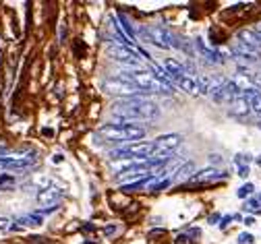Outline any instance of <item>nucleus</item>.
Wrapping results in <instances>:
<instances>
[{
  "instance_id": "f257e3e1",
  "label": "nucleus",
  "mask_w": 261,
  "mask_h": 244,
  "mask_svg": "<svg viewBox=\"0 0 261 244\" xmlns=\"http://www.w3.org/2000/svg\"><path fill=\"white\" fill-rule=\"evenodd\" d=\"M112 116L118 122H151L158 120L162 116V110L155 101L147 99V97H126V99H118L112 103Z\"/></svg>"
},
{
  "instance_id": "f03ea898",
  "label": "nucleus",
  "mask_w": 261,
  "mask_h": 244,
  "mask_svg": "<svg viewBox=\"0 0 261 244\" xmlns=\"http://www.w3.org/2000/svg\"><path fill=\"white\" fill-rule=\"evenodd\" d=\"M97 134L104 137L106 141H114V143H137V141H143V137L147 134V130L139 124H133V122H110V124H104L100 126Z\"/></svg>"
},
{
  "instance_id": "7ed1b4c3",
  "label": "nucleus",
  "mask_w": 261,
  "mask_h": 244,
  "mask_svg": "<svg viewBox=\"0 0 261 244\" xmlns=\"http://www.w3.org/2000/svg\"><path fill=\"white\" fill-rule=\"evenodd\" d=\"M118 77L124 79L126 83H130L135 89H139L141 95H145V93H174V85L162 83V81L155 79L151 73L141 71V68H130V71L120 73Z\"/></svg>"
},
{
  "instance_id": "20e7f679",
  "label": "nucleus",
  "mask_w": 261,
  "mask_h": 244,
  "mask_svg": "<svg viewBox=\"0 0 261 244\" xmlns=\"http://www.w3.org/2000/svg\"><path fill=\"white\" fill-rule=\"evenodd\" d=\"M137 38L145 44L158 46L162 50H168V48H176V38L172 33L162 27V25H147V27H139L137 29Z\"/></svg>"
},
{
  "instance_id": "39448f33",
  "label": "nucleus",
  "mask_w": 261,
  "mask_h": 244,
  "mask_svg": "<svg viewBox=\"0 0 261 244\" xmlns=\"http://www.w3.org/2000/svg\"><path fill=\"white\" fill-rule=\"evenodd\" d=\"M112 157L116 159H122V157H128V159H135V161H145L149 157H155V145L153 141H137V143H128L124 147H118Z\"/></svg>"
},
{
  "instance_id": "423d86ee",
  "label": "nucleus",
  "mask_w": 261,
  "mask_h": 244,
  "mask_svg": "<svg viewBox=\"0 0 261 244\" xmlns=\"http://www.w3.org/2000/svg\"><path fill=\"white\" fill-rule=\"evenodd\" d=\"M108 56L116 62H124V64H130V68H139L141 66V54L130 48V46H124V44H110L108 46Z\"/></svg>"
},
{
  "instance_id": "0eeeda50",
  "label": "nucleus",
  "mask_w": 261,
  "mask_h": 244,
  "mask_svg": "<svg viewBox=\"0 0 261 244\" xmlns=\"http://www.w3.org/2000/svg\"><path fill=\"white\" fill-rule=\"evenodd\" d=\"M102 87H104L106 93H110V95H120L122 99H126V97H143L139 89H135L133 85L126 83V81L120 79V77H110V79H106V81L102 83Z\"/></svg>"
},
{
  "instance_id": "6e6552de",
  "label": "nucleus",
  "mask_w": 261,
  "mask_h": 244,
  "mask_svg": "<svg viewBox=\"0 0 261 244\" xmlns=\"http://www.w3.org/2000/svg\"><path fill=\"white\" fill-rule=\"evenodd\" d=\"M182 143V137L176 134V132H170V134H162L158 137L153 145H155V155H166V153H172L178 145Z\"/></svg>"
},
{
  "instance_id": "1a4fd4ad",
  "label": "nucleus",
  "mask_w": 261,
  "mask_h": 244,
  "mask_svg": "<svg viewBox=\"0 0 261 244\" xmlns=\"http://www.w3.org/2000/svg\"><path fill=\"white\" fill-rule=\"evenodd\" d=\"M38 159L34 155L25 157H0V170H13V172H25L31 166H36Z\"/></svg>"
},
{
  "instance_id": "9d476101",
  "label": "nucleus",
  "mask_w": 261,
  "mask_h": 244,
  "mask_svg": "<svg viewBox=\"0 0 261 244\" xmlns=\"http://www.w3.org/2000/svg\"><path fill=\"white\" fill-rule=\"evenodd\" d=\"M232 56L234 58H239V60H243V62H249V64H253V62H259L261 60V52L259 50H255V48H249V46H245V44H234V48H232Z\"/></svg>"
},
{
  "instance_id": "9b49d317",
  "label": "nucleus",
  "mask_w": 261,
  "mask_h": 244,
  "mask_svg": "<svg viewBox=\"0 0 261 244\" xmlns=\"http://www.w3.org/2000/svg\"><path fill=\"white\" fill-rule=\"evenodd\" d=\"M195 48L199 50L201 58H205V62H210V64H222V62H224V56H222L218 50H214V48L205 46V42H203L201 38L195 40Z\"/></svg>"
},
{
  "instance_id": "f8f14e48",
  "label": "nucleus",
  "mask_w": 261,
  "mask_h": 244,
  "mask_svg": "<svg viewBox=\"0 0 261 244\" xmlns=\"http://www.w3.org/2000/svg\"><path fill=\"white\" fill-rule=\"evenodd\" d=\"M239 44H245L249 48L261 50V38L255 33V29H243V31H239Z\"/></svg>"
},
{
  "instance_id": "ddd939ff",
  "label": "nucleus",
  "mask_w": 261,
  "mask_h": 244,
  "mask_svg": "<svg viewBox=\"0 0 261 244\" xmlns=\"http://www.w3.org/2000/svg\"><path fill=\"white\" fill-rule=\"evenodd\" d=\"M182 91H187V93H191V95H197V93H201V87H199V81H195L193 77H189V75H185V77H178V79H172Z\"/></svg>"
},
{
  "instance_id": "4468645a",
  "label": "nucleus",
  "mask_w": 261,
  "mask_h": 244,
  "mask_svg": "<svg viewBox=\"0 0 261 244\" xmlns=\"http://www.w3.org/2000/svg\"><path fill=\"white\" fill-rule=\"evenodd\" d=\"M60 197H62V191H58V188H42L40 193H38V201L42 203V205H58V201H60Z\"/></svg>"
},
{
  "instance_id": "2eb2a0df",
  "label": "nucleus",
  "mask_w": 261,
  "mask_h": 244,
  "mask_svg": "<svg viewBox=\"0 0 261 244\" xmlns=\"http://www.w3.org/2000/svg\"><path fill=\"white\" fill-rule=\"evenodd\" d=\"M153 180H155V174H147V176H143V178H139V180H135V182H126V184H122V191H124V193H135V191L147 188Z\"/></svg>"
},
{
  "instance_id": "dca6fc26",
  "label": "nucleus",
  "mask_w": 261,
  "mask_h": 244,
  "mask_svg": "<svg viewBox=\"0 0 261 244\" xmlns=\"http://www.w3.org/2000/svg\"><path fill=\"white\" fill-rule=\"evenodd\" d=\"M249 112H251V108H249V103L245 101V97H237V99L230 101V114H232V116L243 118V116H247Z\"/></svg>"
},
{
  "instance_id": "f3484780",
  "label": "nucleus",
  "mask_w": 261,
  "mask_h": 244,
  "mask_svg": "<svg viewBox=\"0 0 261 244\" xmlns=\"http://www.w3.org/2000/svg\"><path fill=\"white\" fill-rule=\"evenodd\" d=\"M15 224H17V226H13V230H21V228H25V226L36 228V226H42V215H38V213L23 215V218H19Z\"/></svg>"
},
{
  "instance_id": "a211bd4d",
  "label": "nucleus",
  "mask_w": 261,
  "mask_h": 244,
  "mask_svg": "<svg viewBox=\"0 0 261 244\" xmlns=\"http://www.w3.org/2000/svg\"><path fill=\"white\" fill-rule=\"evenodd\" d=\"M118 21L122 23V33H124V38L130 40V44H133V42L137 40V29L133 27V23H130L124 15H118Z\"/></svg>"
},
{
  "instance_id": "6ab92c4d",
  "label": "nucleus",
  "mask_w": 261,
  "mask_h": 244,
  "mask_svg": "<svg viewBox=\"0 0 261 244\" xmlns=\"http://www.w3.org/2000/svg\"><path fill=\"white\" fill-rule=\"evenodd\" d=\"M224 176H226L224 172H218V170L207 168V170L197 172V174H195V176H191V180H193V182H197V180H212V178H224Z\"/></svg>"
},
{
  "instance_id": "aec40b11",
  "label": "nucleus",
  "mask_w": 261,
  "mask_h": 244,
  "mask_svg": "<svg viewBox=\"0 0 261 244\" xmlns=\"http://www.w3.org/2000/svg\"><path fill=\"white\" fill-rule=\"evenodd\" d=\"M245 209H247L249 213H261V201H257V199H251V201H247Z\"/></svg>"
},
{
  "instance_id": "412c9836",
  "label": "nucleus",
  "mask_w": 261,
  "mask_h": 244,
  "mask_svg": "<svg viewBox=\"0 0 261 244\" xmlns=\"http://www.w3.org/2000/svg\"><path fill=\"white\" fill-rule=\"evenodd\" d=\"M170 186V180L166 178V180H155L151 186H149V191L151 193H160V191H164V188H168Z\"/></svg>"
},
{
  "instance_id": "4be33fe9",
  "label": "nucleus",
  "mask_w": 261,
  "mask_h": 244,
  "mask_svg": "<svg viewBox=\"0 0 261 244\" xmlns=\"http://www.w3.org/2000/svg\"><path fill=\"white\" fill-rule=\"evenodd\" d=\"M191 170H193V164H185L182 168H178V170H176V176H174V180H182V178L187 176V174H189Z\"/></svg>"
},
{
  "instance_id": "5701e85b",
  "label": "nucleus",
  "mask_w": 261,
  "mask_h": 244,
  "mask_svg": "<svg viewBox=\"0 0 261 244\" xmlns=\"http://www.w3.org/2000/svg\"><path fill=\"white\" fill-rule=\"evenodd\" d=\"M11 184H15V178L11 176V174H3V176H0V191L11 186Z\"/></svg>"
},
{
  "instance_id": "b1692460",
  "label": "nucleus",
  "mask_w": 261,
  "mask_h": 244,
  "mask_svg": "<svg viewBox=\"0 0 261 244\" xmlns=\"http://www.w3.org/2000/svg\"><path fill=\"white\" fill-rule=\"evenodd\" d=\"M251 193H253V184H245V186L239 188V197H241V199H245V197L251 195Z\"/></svg>"
},
{
  "instance_id": "393cba45",
  "label": "nucleus",
  "mask_w": 261,
  "mask_h": 244,
  "mask_svg": "<svg viewBox=\"0 0 261 244\" xmlns=\"http://www.w3.org/2000/svg\"><path fill=\"white\" fill-rule=\"evenodd\" d=\"M253 242H255V238L251 234H241L239 236V244H253Z\"/></svg>"
},
{
  "instance_id": "a878e982",
  "label": "nucleus",
  "mask_w": 261,
  "mask_h": 244,
  "mask_svg": "<svg viewBox=\"0 0 261 244\" xmlns=\"http://www.w3.org/2000/svg\"><path fill=\"white\" fill-rule=\"evenodd\" d=\"M239 176H243V178H247L249 176V166H239Z\"/></svg>"
},
{
  "instance_id": "bb28decb",
  "label": "nucleus",
  "mask_w": 261,
  "mask_h": 244,
  "mask_svg": "<svg viewBox=\"0 0 261 244\" xmlns=\"http://www.w3.org/2000/svg\"><path fill=\"white\" fill-rule=\"evenodd\" d=\"M9 224H11V222H9L7 218H0V230H7V228H9Z\"/></svg>"
},
{
  "instance_id": "cd10ccee",
  "label": "nucleus",
  "mask_w": 261,
  "mask_h": 244,
  "mask_svg": "<svg viewBox=\"0 0 261 244\" xmlns=\"http://www.w3.org/2000/svg\"><path fill=\"white\" fill-rule=\"evenodd\" d=\"M255 33H257V36L261 38V23H259V25H255Z\"/></svg>"
},
{
  "instance_id": "c85d7f7f",
  "label": "nucleus",
  "mask_w": 261,
  "mask_h": 244,
  "mask_svg": "<svg viewBox=\"0 0 261 244\" xmlns=\"http://www.w3.org/2000/svg\"><path fill=\"white\" fill-rule=\"evenodd\" d=\"M257 126H259V128H261V116H259V120H257Z\"/></svg>"
},
{
  "instance_id": "c756f323",
  "label": "nucleus",
  "mask_w": 261,
  "mask_h": 244,
  "mask_svg": "<svg viewBox=\"0 0 261 244\" xmlns=\"http://www.w3.org/2000/svg\"><path fill=\"white\" fill-rule=\"evenodd\" d=\"M259 201H261V199H259Z\"/></svg>"
}]
</instances>
